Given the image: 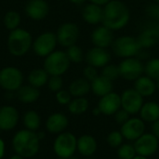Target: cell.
I'll return each instance as SVG.
<instances>
[{
    "instance_id": "cell-46",
    "label": "cell",
    "mask_w": 159,
    "mask_h": 159,
    "mask_svg": "<svg viewBox=\"0 0 159 159\" xmlns=\"http://www.w3.org/2000/svg\"><path fill=\"white\" fill-rule=\"evenodd\" d=\"M70 2H72L73 4H75V5H80V4H83L85 3L87 0H69Z\"/></svg>"
},
{
    "instance_id": "cell-6",
    "label": "cell",
    "mask_w": 159,
    "mask_h": 159,
    "mask_svg": "<svg viewBox=\"0 0 159 159\" xmlns=\"http://www.w3.org/2000/svg\"><path fill=\"white\" fill-rule=\"evenodd\" d=\"M70 62L66 52L57 50L46 57L44 69L49 75H61L69 69Z\"/></svg>"
},
{
    "instance_id": "cell-31",
    "label": "cell",
    "mask_w": 159,
    "mask_h": 159,
    "mask_svg": "<svg viewBox=\"0 0 159 159\" xmlns=\"http://www.w3.org/2000/svg\"><path fill=\"white\" fill-rule=\"evenodd\" d=\"M144 73L147 76L155 80L159 81V58H154L149 60L144 65Z\"/></svg>"
},
{
    "instance_id": "cell-40",
    "label": "cell",
    "mask_w": 159,
    "mask_h": 159,
    "mask_svg": "<svg viewBox=\"0 0 159 159\" xmlns=\"http://www.w3.org/2000/svg\"><path fill=\"white\" fill-rule=\"evenodd\" d=\"M129 114L126 111V110H124L123 108H120L115 115H114V116H115V120L116 121V123L117 124H119V125H123L124 123H126L130 117H129Z\"/></svg>"
},
{
    "instance_id": "cell-21",
    "label": "cell",
    "mask_w": 159,
    "mask_h": 159,
    "mask_svg": "<svg viewBox=\"0 0 159 159\" xmlns=\"http://www.w3.org/2000/svg\"><path fill=\"white\" fill-rule=\"evenodd\" d=\"M103 16V7L95 5V4H88L82 9V18L83 20L91 25H96L102 22Z\"/></svg>"
},
{
    "instance_id": "cell-42",
    "label": "cell",
    "mask_w": 159,
    "mask_h": 159,
    "mask_svg": "<svg viewBox=\"0 0 159 159\" xmlns=\"http://www.w3.org/2000/svg\"><path fill=\"white\" fill-rule=\"evenodd\" d=\"M152 130H153V134H155L159 139V119H157L156 122L153 123V125H152Z\"/></svg>"
},
{
    "instance_id": "cell-9",
    "label": "cell",
    "mask_w": 159,
    "mask_h": 159,
    "mask_svg": "<svg viewBox=\"0 0 159 159\" xmlns=\"http://www.w3.org/2000/svg\"><path fill=\"white\" fill-rule=\"evenodd\" d=\"M58 43L57 36L51 32H46L36 37L33 43V49L39 57H47L52 53Z\"/></svg>"
},
{
    "instance_id": "cell-34",
    "label": "cell",
    "mask_w": 159,
    "mask_h": 159,
    "mask_svg": "<svg viewBox=\"0 0 159 159\" xmlns=\"http://www.w3.org/2000/svg\"><path fill=\"white\" fill-rule=\"evenodd\" d=\"M137 156L133 144L124 143L117 148V157L119 159H133Z\"/></svg>"
},
{
    "instance_id": "cell-33",
    "label": "cell",
    "mask_w": 159,
    "mask_h": 159,
    "mask_svg": "<svg viewBox=\"0 0 159 159\" xmlns=\"http://www.w3.org/2000/svg\"><path fill=\"white\" fill-rule=\"evenodd\" d=\"M66 55L71 62L74 63H80L84 60V53L80 47L76 45H73L69 48H67V50L65 51Z\"/></svg>"
},
{
    "instance_id": "cell-44",
    "label": "cell",
    "mask_w": 159,
    "mask_h": 159,
    "mask_svg": "<svg viewBox=\"0 0 159 159\" xmlns=\"http://www.w3.org/2000/svg\"><path fill=\"white\" fill-rule=\"evenodd\" d=\"M90 3L92 4H95V5H98V6H101V7H104L105 5H107L111 0H89Z\"/></svg>"
},
{
    "instance_id": "cell-37",
    "label": "cell",
    "mask_w": 159,
    "mask_h": 159,
    "mask_svg": "<svg viewBox=\"0 0 159 159\" xmlns=\"http://www.w3.org/2000/svg\"><path fill=\"white\" fill-rule=\"evenodd\" d=\"M63 81L61 75H50L48 81V89L53 92H58L62 89Z\"/></svg>"
},
{
    "instance_id": "cell-13",
    "label": "cell",
    "mask_w": 159,
    "mask_h": 159,
    "mask_svg": "<svg viewBox=\"0 0 159 159\" xmlns=\"http://www.w3.org/2000/svg\"><path fill=\"white\" fill-rule=\"evenodd\" d=\"M120 131L124 139L135 142L145 133V123L141 117H131L121 126Z\"/></svg>"
},
{
    "instance_id": "cell-36",
    "label": "cell",
    "mask_w": 159,
    "mask_h": 159,
    "mask_svg": "<svg viewBox=\"0 0 159 159\" xmlns=\"http://www.w3.org/2000/svg\"><path fill=\"white\" fill-rule=\"evenodd\" d=\"M123 140H124V137L121 131L114 130L110 132L109 135L107 136V143L112 148H118L121 144H123Z\"/></svg>"
},
{
    "instance_id": "cell-38",
    "label": "cell",
    "mask_w": 159,
    "mask_h": 159,
    "mask_svg": "<svg viewBox=\"0 0 159 159\" xmlns=\"http://www.w3.org/2000/svg\"><path fill=\"white\" fill-rule=\"evenodd\" d=\"M72 97L73 96L71 95L69 90L61 89L56 92V100L61 105H68L72 101Z\"/></svg>"
},
{
    "instance_id": "cell-24",
    "label": "cell",
    "mask_w": 159,
    "mask_h": 159,
    "mask_svg": "<svg viewBox=\"0 0 159 159\" xmlns=\"http://www.w3.org/2000/svg\"><path fill=\"white\" fill-rule=\"evenodd\" d=\"M140 117L147 123H154L159 119V103L148 102L143 103L140 110Z\"/></svg>"
},
{
    "instance_id": "cell-11",
    "label": "cell",
    "mask_w": 159,
    "mask_h": 159,
    "mask_svg": "<svg viewBox=\"0 0 159 159\" xmlns=\"http://www.w3.org/2000/svg\"><path fill=\"white\" fill-rule=\"evenodd\" d=\"M121 96V108L126 110L129 115L140 113L143 105V97L133 88L123 91Z\"/></svg>"
},
{
    "instance_id": "cell-55",
    "label": "cell",
    "mask_w": 159,
    "mask_h": 159,
    "mask_svg": "<svg viewBox=\"0 0 159 159\" xmlns=\"http://www.w3.org/2000/svg\"><path fill=\"white\" fill-rule=\"evenodd\" d=\"M116 159H119V158H116Z\"/></svg>"
},
{
    "instance_id": "cell-39",
    "label": "cell",
    "mask_w": 159,
    "mask_h": 159,
    "mask_svg": "<svg viewBox=\"0 0 159 159\" xmlns=\"http://www.w3.org/2000/svg\"><path fill=\"white\" fill-rule=\"evenodd\" d=\"M97 69L98 68L88 64V66H86L84 68V70H83L84 78H86L89 82H92L94 79H96L99 76V74H98V70Z\"/></svg>"
},
{
    "instance_id": "cell-16",
    "label": "cell",
    "mask_w": 159,
    "mask_h": 159,
    "mask_svg": "<svg viewBox=\"0 0 159 159\" xmlns=\"http://www.w3.org/2000/svg\"><path fill=\"white\" fill-rule=\"evenodd\" d=\"M90 38L94 47L107 48L112 46L115 40L114 31L104 25H101L94 29Z\"/></svg>"
},
{
    "instance_id": "cell-19",
    "label": "cell",
    "mask_w": 159,
    "mask_h": 159,
    "mask_svg": "<svg viewBox=\"0 0 159 159\" xmlns=\"http://www.w3.org/2000/svg\"><path fill=\"white\" fill-rule=\"evenodd\" d=\"M69 124L67 116L62 113L51 114L46 120V129L52 134L64 132Z\"/></svg>"
},
{
    "instance_id": "cell-28",
    "label": "cell",
    "mask_w": 159,
    "mask_h": 159,
    "mask_svg": "<svg viewBox=\"0 0 159 159\" xmlns=\"http://www.w3.org/2000/svg\"><path fill=\"white\" fill-rule=\"evenodd\" d=\"M48 74L45 69H34L28 75V82L31 86L34 88H41L48 84Z\"/></svg>"
},
{
    "instance_id": "cell-20",
    "label": "cell",
    "mask_w": 159,
    "mask_h": 159,
    "mask_svg": "<svg viewBox=\"0 0 159 159\" xmlns=\"http://www.w3.org/2000/svg\"><path fill=\"white\" fill-rule=\"evenodd\" d=\"M97 148V141L92 135L84 134L77 139V151L85 157H92L96 153Z\"/></svg>"
},
{
    "instance_id": "cell-43",
    "label": "cell",
    "mask_w": 159,
    "mask_h": 159,
    "mask_svg": "<svg viewBox=\"0 0 159 159\" xmlns=\"http://www.w3.org/2000/svg\"><path fill=\"white\" fill-rule=\"evenodd\" d=\"M5 153H6V144L5 142L0 138V159L5 157Z\"/></svg>"
},
{
    "instance_id": "cell-23",
    "label": "cell",
    "mask_w": 159,
    "mask_h": 159,
    "mask_svg": "<svg viewBox=\"0 0 159 159\" xmlns=\"http://www.w3.org/2000/svg\"><path fill=\"white\" fill-rule=\"evenodd\" d=\"M90 86L91 91L94 93V95L101 98L113 91L114 82L103 75H99L96 79L90 82Z\"/></svg>"
},
{
    "instance_id": "cell-7",
    "label": "cell",
    "mask_w": 159,
    "mask_h": 159,
    "mask_svg": "<svg viewBox=\"0 0 159 159\" xmlns=\"http://www.w3.org/2000/svg\"><path fill=\"white\" fill-rule=\"evenodd\" d=\"M118 68L120 77L128 81H135L144 73V64L136 57L124 59L119 63Z\"/></svg>"
},
{
    "instance_id": "cell-49",
    "label": "cell",
    "mask_w": 159,
    "mask_h": 159,
    "mask_svg": "<svg viewBox=\"0 0 159 159\" xmlns=\"http://www.w3.org/2000/svg\"><path fill=\"white\" fill-rule=\"evenodd\" d=\"M133 159H148V157H143V156H140V155H137Z\"/></svg>"
},
{
    "instance_id": "cell-3",
    "label": "cell",
    "mask_w": 159,
    "mask_h": 159,
    "mask_svg": "<svg viewBox=\"0 0 159 159\" xmlns=\"http://www.w3.org/2000/svg\"><path fill=\"white\" fill-rule=\"evenodd\" d=\"M32 45V35L26 30L17 28L10 32L7 38V48L12 55L17 57L25 55Z\"/></svg>"
},
{
    "instance_id": "cell-15",
    "label": "cell",
    "mask_w": 159,
    "mask_h": 159,
    "mask_svg": "<svg viewBox=\"0 0 159 159\" xmlns=\"http://www.w3.org/2000/svg\"><path fill=\"white\" fill-rule=\"evenodd\" d=\"M98 107L102 115L114 116L121 108V96L116 92H110L101 97Z\"/></svg>"
},
{
    "instance_id": "cell-41",
    "label": "cell",
    "mask_w": 159,
    "mask_h": 159,
    "mask_svg": "<svg viewBox=\"0 0 159 159\" xmlns=\"http://www.w3.org/2000/svg\"><path fill=\"white\" fill-rule=\"evenodd\" d=\"M146 13L148 14V16L159 20V4H151L146 7Z\"/></svg>"
},
{
    "instance_id": "cell-30",
    "label": "cell",
    "mask_w": 159,
    "mask_h": 159,
    "mask_svg": "<svg viewBox=\"0 0 159 159\" xmlns=\"http://www.w3.org/2000/svg\"><path fill=\"white\" fill-rule=\"evenodd\" d=\"M89 103L85 97H77L73 99L68 104V110L72 115L79 116L86 113L89 109Z\"/></svg>"
},
{
    "instance_id": "cell-47",
    "label": "cell",
    "mask_w": 159,
    "mask_h": 159,
    "mask_svg": "<svg viewBox=\"0 0 159 159\" xmlns=\"http://www.w3.org/2000/svg\"><path fill=\"white\" fill-rule=\"evenodd\" d=\"M36 134H37V137L39 138V140H40V141H41V140H43V139L45 138V133H44L43 131L36 132Z\"/></svg>"
},
{
    "instance_id": "cell-12",
    "label": "cell",
    "mask_w": 159,
    "mask_h": 159,
    "mask_svg": "<svg viewBox=\"0 0 159 159\" xmlns=\"http://www.w3.org/2000/svg\"><path fill=\"white\" fill-rule=\"evenodd\" d=\"M79 28L74 22H65L61 24L56 34L58 43L65 48L75 45L79 37Z\"/></svg>"
},
{
    "instance_id": "cell-32",
    "label": "cell",
    "mask_w": 159,
    "mask_h": 159,
    "mask_svg": "<svg viewBox=\"0 0 159 159\" xmlns=\"http://www.w3.org/2000/svg\"><path fill=\"white\" fill-rule=\"evenodd\" d=\"M20 22V15L16 11H8L4 17V24L7 29L12 31L18 28Z\"/></svg>"
},
{
    "instance_id": "cell-27",
    "label": "cell",
    "mask_w": 159,
    "mask_h": 159,
    "mask_svg": "<svg viewBox=\"0 0 159 159\" xmlns=\"http://www.w3.org/2000/svg\"><path fill=\"white\" fill-rule=\"evenodd\" d=\"M142 48H151L157 44L159 40V31L155 29H146L137 38Z\"/></svg>"
},
{
    "instance_id": "cell-1",
    "label": "cell",
    "mask_w": 159,
    "mask_h": 159,
    "mask_svg": "<svg viewBox=\"0 0 159 159\" xmlns=\"http://www.w3.org/2000/svg\"><path fill=\"white\" fill-rule=\"evenodd\" d=\"M130 12L128 6L120 0H111L103 7L102 23L112 31L124 28L129 21Z\"/></svg>"
},
{
    "instance_id": "cell-25",
    "label": "cell",
    "mask_w": 159,
    "mask_h": 159,
    "mask_svg": "<svg viewBox=\"0 0 159 159\" xmlns=\"http://www.w3.org/2000/svg\"><path fill=\"white\" fill-rule=\"evenodd\" d=\"M69 92L75 98L85 97L91 90L90 82L86 78H77L74 80L69 86Z\"/></svg>"
},
{
    "instance_id": "cell-35",
    "label": "cell",
    "mask_w": 159,
    "mask_h": 159,
    "mask_svg": "<svg viewBox=\"0 0 159 159\" xmlns=\"http://www.w3.org/2000/svg\"><path fill=\"white\" fill-rule=\"evenodd\" d=\"M102 75L105 76L106 78H108L109 80L114 82L115 80H116L117 78L120 77V73H119L118 65L108 63L107 65H105L102 68Z\"/></svg>"
},
{
    "instance_id": "cell-52",
    "label": "cell",
    "mask_w": 159,
    "mask_h": 159,
    "mask_svg": "<svg viewBox=\"0 0 159 159\" xmlns=\"http://www.w3.org/2000/svg\"><path fill=\"white\" fill-rule=\"evenodd\" d=\"M56 159H68V158H62V157H58V158Z\"/></svg>"
},
{
    "instance_id": "cell-17",
    "label": "cell",
    "mask_w": 159,
    "mask_h": 159,
    "mask_svg": "<svg viewBox=\"0 0 159 159\" xmlns=\"http://www.w3.org/2000/svg\"><path fill=\"white\" fill-rule=\"evenodd\" d=\"M86 61L89 65L96 68H103L111 61V54L106 48L93 47L86 54Z\"/></svg>"
},
{
    "instance_id": "cell-5",
    "label": "cell",
    "mask_w": 159,
    "mask_h": 159,
    "mask_svg": "<svg viewBox=\"0 0 159 159\" xmlns=\"http://www.w3.org/2000/svg\"><path fill=\"white\" fill-rule=\"evenodd\" d=\"M77 150V138L71 132L58 134L53 143V151L58 157L70 158Z\"/></svg>"
},
{
    "instance_id": "cell-4",
    "label": "cell",
    "mask_w": 159,
    "mask_h": 159,
    "mask_svg": "<svg viewBox=\"0 0 159 159\" xmlns=\"http://www.w3.org/2000/svg\"><path fill=\"white\" fill-rule=\"evenodd\" d=\"M111 48L115 55L124 59L136 57L142 49L138 39L131 35H122L115 38Z\"/></svg>"
},
{
    "instance_id": "cell-53",
    "label": "cell",
    "mask_w": 159,
    "mask_h": 159,
    "mask_svg": "<svg viewBox=\"0 0 159 159\" xmlns=\"http://www.w3.org/2000/svg\"><path fill=\"white\" fill-rule=\"evenodd\" d=\"M156 3H157V4H159V0H156Z\"/></svg>"
},
{
    "instance_id": "cell-18",
    "label": "cell",
    "mask_w": 159,
    "mask_h": 159,
    "mask_svg": "<svg viewBox=\"0 0 159 159\" xmlns=\"http://www.w3.org/2000/svg\"><path fill=\"white\" fill-rule=\"evenodd\" d=\"M48 12L49 7L45 0H30L25 7L26 15L34 20L45 19Z\"/></svg>"
},
{
    "instance_id": "cell-26",
    "label": "cell",
    "mask_w": 159,
    "mask_h": 159,
    "mask_svg": "<svg viewBox=\"0 0 159 159\" xmlns=\"http://www.w3.org/2000/svg\"><path fill=\"white\" fill-rule=\"evenodd\" d=\"M40 92L37 88L33 86H21L17 90V98L23 103H33L38 100Z\"/></svg>"
},
{
    "instance_id": "cell-2",
    "label": "cell",
    "mask_w": 159,
    "mask_h": 159,
    "mask_svg": "<svg viewBox=\"0 0 159 159\" xmlns=\"http://www.w3.org/2000/svg\"><path fill=\"white\" fill-rule=\"evenodd\" d=\"M11 143L14 152L23 158L34 157L40 148V140L36 132L26 129L17 131L12 138Z\"/></svg>"
},
{
    "instance_id": "cell-51",
    "label": "cell",
    "mask_w": 159,
    "mask_h": 159,
    "mask_svg": "<svg viewBox=\"0 0 159 159\" xmlns=\"http://www.w3.org/2000/svg\"><path fill=\"white\" fill-rule=\"evenodd\" d=\"M157 89H159V81H158V82H157Z\"/></svg>"
},
{
    "instance_id": "cell-54",
    "label": "cell",
    "mask_w": 159,
    "mask_h": 159,
    "mask_svg": "<svg viewBox=\"0 0 159 159\" xmlns=\"http://www.w3.org/2000/svg\"><path fill=\"white\" fill-rule=\"evenodd\" d=\"M85 159H93V158H90V157H87V158H85Z\"/></svg>"
},
{
    "instance_id": "cell-22",
    "label": "cell",
    "mask_w": 159,
    "mask_h": 159,
    "mask_svg": "<svg viewBox=\"0 0 159 159\" xmlns=\"http://www.w3.org/2000/svg\"><path fill=\"white\" fill-rule=\"evenodd\" d=\"M134 89L144 98L154 95L157 87L156 81L145 75L134 81Z\"/></svg>"
},
{
    "instance_id": "cell-14",
    "label": "cell",
    "mask_w": 159,
    "mask_h": 159,
    "mask_svg": "<svg viewBox=\"0 0 159 159\" xmlns=\"http://www.w3.org/2000/svg\"><path fill=\"white\" fill-rule=\"evenodd\" d=\"M20 120L18 110L11 105L0 107V130L10 131L16 128Z\"/></svg>"
},
{
    "instance_id": "cell-10",
    "label": "cell",
    "mask_w": 159,
    "mask_h": 159,
    "mask_svg": "<svg viewBox=\"0 0 159 159\" xmlns=\"http://www.w3.org/2000/svg\"><path fill=\"white\" fill-rule=\"evenodd\" d=\"M137 155L149 157L154 156L159 147V139L153 133H144L134 143Z\"/></svg>"
},
{
    "instance_id": "cell-50",
    "label": "cell",
    "mask_w": 159,
    "mask_h": 159,
    "mask_svg": "<svg viewBox=\"0 0 159 159\" xmlns=\"http://www.w3.org/2000/svg\"><path fill=\"white\" fill-rule=\"evenodd\" d=\"M68 159H78V158H77V157H74V156H73V157H70V158H68Z\"/></svg>"
},
{
    "instance_id": "cell-29",
    "label": "cell",
    "mask_w": 159,
    "mask_h": 159,
    "mask_svg": "<svg viewBox=\"0 0 159 159\" xmlns=\"http://www.w3.org/2000/svg\"><path fill=\"white\" fill-rule=\"evenodd\" d=\"M22 121H23V125L26 129H29V130H32L34 132H36V130H38V129L40 128V125H41V117H40L39 114L33 110L27 111L23 115Z\"/></svg>"
},
{
    "instance_id": "cell-45",
    "label": "cell",
    "mask_w": 159,
    "mask_h": 159,
    "mask_svg": "<svg viewBox=\"0 0 159 159\" xmlns=\"http://www.w3.org/2000/svg\"><path fill=\"white\" fill-rule=\"evenodd\" d=\"M92 114L95 116H100L101 114H102V112H101V110H100V108L97 106V107H95L93 110H92Z\"/></svg>"
},
{
    "instance_id": "cell-8",
    "label": "cell",
    "mask_w": 159,
    "mask_h": 159,
    "mask_svg": "<svg viewBox=\"0 0 159 159\" xmlns=\"http://www.w3.org/2000/svg\"><path fill=\"white\" fill-rule=\"evenodd\" d=\"M23 82L22 73L16 67L8 66L0 70V87L7 91L18 90Z\"/></svg>"
},
{
    "instance_id": "cell-48",
    "label": "cell",
    "mask_w": 159,
    "mask_h": 159,
    "mask_svg": "<svg viewBox=\"0 0 159 159\" xmlns=\"http://www.w3.org/2000/svg\"><path fill=\"white\" fill-rule=\"evenodd\" d=\"M8 159H24L22 157H20V156H19V155H17V154H15V155H13L12 157H10Z\"/></svg>"
}]
</instances>
